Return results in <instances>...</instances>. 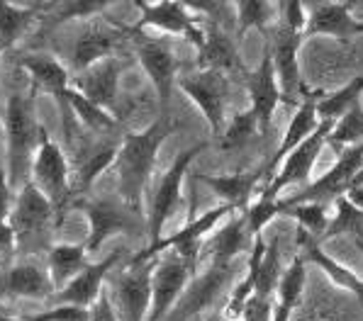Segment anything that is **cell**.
I'll use <instances>...</instances> for the list:
<instances>
[{"mask_svg":"<svg viewBox=\"0 0 363 321\" xmlns=\"http://www.w3.org/2000/svg\"><path fill=\"white\" fill-rule=\"evenodd\" d=\"M176 129L178 124L171 119V115H161L144 132H125L122 134L120 153L115 160L117 180H120V200L137 212H142L144 192H147L149 178H152V170L156 165L159 146Z\"/></svg>","mask_w":363,"mask_h":321,"instance_id":"6da1fadb","label":"cell"},{"mask_svg":"<svg viewBox=\"0 0 363 321\" xmlns=\"http://www.w3.org/2000/svg\"><path fill=\"white\" fill-rule=\"evenodd\" d=\"M39 129L42 124L35 117V95L13 93L5 107V139H8V180L20 187L30 180L32 160L37 153Z\"/></svg>","mask_w":363,"mask_h":321,"instance_id":"7a4b0ae2","label":"cell"},{"mask_svg":"<svg viewBox=\"0 0 363 321\" xmlns=\"http://www.w3.org/2000/svg\"><path fill=\"white\" fill-rule=\"evenodd\" d=\"M8 224L15 231V248L18 251L49 253V248H52L49 246V229H54L59 224L57 207L35 182L27 180L18 190V195H15V204Z\"/></svg>","mask_w":363,"mask_h":321,"instance_id":"3957f363","label":"cell"},{"mask_svg":"<svg viewBox=\"0 0 363 321\" xmlns=\"http://www.w3.org/2000/svg\"><path fill=\"white\" fill-rule=\"evenodd\" d=\"M305 37L293 32L290 27L283 25L281 20H276L271 25V30L266 32V52L271 57L273 71H276L278 86L286 98V105L298 107L303 100H322L325 91H310L305 86L303 76H300V64H298V52Z\"/></svg>","mask_w":363,"mask_h":321,"instance_id":"277c9868","label":"cell"},{"mask_svg":"<svg viewBox=\"0 0 363 321\" xmlns=\"http://www.w3.org/2000/svg\"><path fill=\"white\" fill-rule=\"evenodd\" d=\"M237 214V209L232 204H217V207L208 209L203 212L200 217H191L188 224L183 229H178L176 234L171 236H161L159 241L149 243V248L144 251L134 253V258L130 261V265H142V263H149V261H156V256L161 253H176V256L183 258V263L191 268L193 275H198V265H200V251H203V239L220 224L222 219L232 217Z\"/></svg>","mask_w":363,"mask_h":321,"instance_id":"5b68a950","label":"cell"},{"mask_svg":"<svg viewBox=\"0 0 363 321\" xmlns=\"http://www.w3.org/2000/svg\"><path fill=\"white\" fill-rule=\"evenodd\" d=\"M30 180L54 202L59 221L64 219L66 209L74 204V197H71V178H69V156L49 136V132L44 127L39 129V144H37L35 160H32Z\"/></svg>","mask_w":363,"mask_h":321,"instance_id":"8992f818","label":"cell"},{"mask_svg":"<svg viewBox=\"0 0 363 321\" xmlns=\"http://www.w3.org/2000/svg\"><path fill=\"white\" fill-rule=\"evenodd\" d=\"M134 32H137L134 27H125L120 22L105 20L103 15L88 20L81 37L74 44L69 71L78 76L91 69V66L100 64V61L117 57V52L134 40Z\"/></svg>","mask_w":363,"mask_h":321,"instance_id":"52a82bcc","label":"cell"},{"mask_svg":"<svg viewBox=\"0 0 363 321\" xmlns=\"http://www.w3.org/2000/svg\"><path fill=\"white\" fill-rule=\"evenodd\" d=\"M78 207L83 209V214L91 221V236L83 243L86 253L100 251L105 241L115 234H137L142 231L144 221L142 212L132 209L130 204H125L120 197H96V200H78Z\"/></svg>","mask_w":363,"mask_h":321,"instance_id":"ba28073f","label":"cell"},{"mask_svg":"<svg viewBox=\"0 0 363 321\" xmlns=\"http://www.w3.org/2000/svg\"><path fill=\"white\" fill-rule=\"evenodd\" d=\"M134 54H137L139 64L142 69L147 71L149 81H152L156 98H159L161 105V115H169L171 107V95H173V81H176V69H178V61L173 57L171 47L166 44L161 37L156 35H147L144 30H139L134 25Z\"/></svg>","mask_w":363,"mask_h":321,"instance_id":"9c48e42d","label":"cell"},{"mask_svg":"<svg viewBox=\"0 0 363 321\" xmlns=\"http://www.w3.org/2000/svg\"><path fill=\"white\" fill-rule=\"evenodd\" d=\"M332 129H334V122H327V119L320 122V127H317L298 148H293L286 156V160L278 165L276 175L264 185V195L276 197L278 200V195H281L286 187L305 185V182L310 180V173H312V168H315V163L320 160L322 148L327 146L329 132Z\"/></svg>","mask_w":363,"mask_h":321,"instance_id":"30bf717a","label":"cell"},{"mask_svg":"<svg viewBox=\"0 0 363 321\" xmlns=\"http://www.w3.org/2000/svg\"><path fill=\"white\" fill-rule=\"evenodd\" d=\"M361 168H363V144H356V146H349L339 153V160L322 175V178L305 185L303 190L295 192L293 197H288V200H283V202L286 204H298V202L334 204V200L346 195V190L351 187V182L359 175Z\"/></svg>","mask_w":363,"mask_h":321,"instance_id":"8fae6325","label":"cell"},{"mask_svg":"<svg viewBox=\"0 0 363 321\" xmlns=\"http://www.w3.org/2000/svg\"><path fill=\"white\" fill-rule=\"evenodd\" d=\"M208 148L205 141H198L193 146H188L186 151H181L176 156V160L171 163V168L164 173L159 187H156L154 197H152V209H149V231H152V243L161 239V229L169 221L173 214V209L181 202V187H183V178H186L188 168L200 153Z\"/></svg>","mask_w":363,"mask_h":321,"instance_id":"7c38bea8","label":"cell"},{"mask_svg":"<svg viewBox=\"0 0 363 321\" xmlns=\"http://www.w3.org/2000/svg\"><path fill=\"white\" fill-rule=\"evenodd\" d=\"M181 88L191 100L198 105L203 117L208 119L215 136L225 129L227 112V93H230V78L220 71H195L181 78Z\"/></svg>","mask_w":363,"mask_h":321,"instance_id":"4fadbf2b","label":"cell"},{"mask_svg":"<svg viewBox=\"0 0 363 321\" xmlns=\"http://www.w3.org/2000/svg\"><path fill=\"white\" fill-rule=\"evenodd\" d=\"M120 74L122 61L120 57H110L100 64L91 66L88 71L71 78V88H76L83 98H88L93 105L103 107L120 122L122 119V100H120ZM122 124V122H120Z\"/></svg>","mask_w":363,"mask_h":321,"instance_id":"5bb4252c","label":"cell"},{"mask_svg":"<svg viewBox=\"0 0 363 321\" xmlns=\"http://www.w3.org/2000/svg\"><path fill=\"white\" fill-rule=\"evenodd\" d=\"M200 27H203V35L193 44L198 52V57H195L198 71H220L225 76L237 74L247 78V66L239 57L237 42L215 22L200 20Z\"/></svg>","mask_w":363,"mask_h":321,"instance_id":"9a60e30c","label":"cell"},{"mask_svg":"<svg viewBox=\"0 0 363 321\" xmlns=\"http://www.w3.org/2000/svg\"><path fill=\"white\" fill-rule=\"evenodd\" d=\"M134 8L139 10V22L137 27L144 30H156L171 37H186L188 42L195 44L203 35L200 20L195 18L191 10L186 8V3H176V0H164V3H134Z\"/></svg>","mask_w":363,"mask_h":321,"instance_id":"2e32d148","label":"cell"},{"mask_svg":"<svg viewBox=\"0 0 363 321\" xmlns=\"http://www.w3.org/2000/svg\"><path fill=\"white\" fill-rule=\"evenodd\" d=\"M244 81H247V88H249L251 112H254L256 124H259V134L266 136L273 127L276 110L281 107V105H286V98H283V93H281V86H278L276 71H273L268 52L264 54L261 64L256 66V71L247 74Z\"/></svg>","mask_w":363,"mask_h":321,"instance_id":"e0dca14e","label":"cell"},{"mask_svg":"<svg viewBox=\"0 0 363 321\" xmlns=\"http://www.w3.org/2000/svg\"><path fill=\"white\" fill-rule=\"evenodd\" d=\"M303 37H334L339 42H351L363 35V22L354 15V3H310Z\"/></svg>","mask_w":363,"mask_h":321,"instance_id":"ac0fdd59","label":"cell"},{"mask_svg":"<svg viewBox=\"0 0 363 321\" xmlns=\"http://www.w3.org/2000/svg\"><path fill=\"white\" fill-rule=\"evenodd\" d=\"M195 278L181 256L169 253V258L164 261H156L154 268V295H152V309H149L147 321H161L169 314L173 302L181 297V292L186 290V285Z\"/></svg>","mask_w":363,"mask_h":321,"instance_id":"d6986e66","label":"cell"},{"mask_svg":"<svg viewBox=\"0 0 363 321\" xmlns=\"http://www.w3.org/2000/svg\"><path fill=\"white\" fill-rule=\"evenodd\" d=\"M122 253H125L122 248H115V251L108 253L103 261L88 263L86 268L69 282V285H64L61 290H57V295L52 297L49 304H74V307L91 309L100 297V292H103V280L108 278L110 270L120 263Z\"/></svg>","mask_w":363,"mask_h":321,"instance_id":"ffe728a7","label":"cell"},{"mask_svg":"<svg viewBox=\"0 0 363 321\" xmlns=\"http://www.w3.org/2000/svg\"><path fill=\"white\" fill-rule=\"evenodd\" d=\"M154 268L156 261L127 265V270L117 280V300H120V307L125 312L127 321H147L154 295Z\"/></svg>","mask_w":363,"mask_h":321,"instance_id":"44dd1931","label":"cell"},{"mask_svg":"<svg viewBox=\"0 0 363 321\" xmlns=\"http://www.w3.org/2000/svg\"><path fill=\"white\" fill-rule=\"evenodd\" d=\"M57 295V287L52 282L49 270H44L39 263H22L5 270L0 275V300H44L52 302Z\"/></svg>","mask_w":363,"mask_h":321,"instance_id":"7402d4cb","label":"cell"},{"mask_svg":"<svg viewBox=\"0 0 363 321\" xmlns=\"http://www.w3.org/2000/svg\"><path fill=\"white\" fill-rule=\"evenodd\" d=\"M195 180L203 182L208 190L215 192L222 200V204H232L237 212H247L251 197H254L259 182L266 185V173L264 165L254 170H239V173L230 175H210V173H198Z\"/></svg>","mask_w":363,"mask_h":321,"instance_id":"603a6c76","label":"cell"},{"mask_svg":"<svg viewBox=\"0 0 363 321\" xmlns=\"http://www.w3.org/2000/svg\"><path fill=\"white\" fill-rule=\"evenodd\" d=\"M251 243L254 241L249 239L247 217L244 212H237L208 243H203L200 261H210L212 268H232L234 258L242 251H249Z\"/></svg>","mask_w":363,"mask_h":321,"instance_id":"cb8c5ba5","label":"cell"},{"mask_svg":"<svg viewBox=\"0 0 363 321\" xmlns=\"http://www.w3.org/2000/svg\"><path fill=\"white\" fill-rule=\"evenodd\" d=\"M295 243H298L300 256H303L307 263H315L317 268H320L322 273L334 282V285L349 290L363 307V280L354 273V270L346 268V265L339 263L337 258L329 256L325 248H322V243L317 241L315 236L307 234L303 226H298V239H295Z\"/></svg>","mask_w":363,"mask_h":321,"instance_id":"d4e9b609","label":"cell"},{"mask_svg":"<svg viewBox=\"0 0 363 321\" xmlns=\"http://www.w3.org/2000/svg\"><path fill=\"white\" fill-rule=\"evenodd\" d=\"M317 103H320V100H303L298 107H295L293 117H290V122H288L286 134H283L281 146H278L276 151H273V156L264 163L266 182L276 175L278 165L286 160L288 153L293 151V148H298L300 144H303L307 136H310L312 132L320 127V119H317Z\"/></svg>","mask_w":363,"mask_h":321,"instance_id":"484cf974","label":"cell"},{"mask_svg":"<svg viewBox=\"0 0 363 321\" xmlns=\"http://www.w3.org/2000/svg\"><path fill=\"white\" fill-rule=\"evenodd\" d=\"M20 66L32 76L37 88H44V91L52 93L57 105L64 103V93L71 86V71L61 61L44 57V54H32V57L22 59Z\"/></svg>","mask_w":363,"mask_h":321,"instance_id":"4316f807","label":"cell"},{"mask_svg":"<svg viewBox=\"0 0 363 321\" xmlns=\"http://www.w3.org/2000/svg\"><path fill=\"white\" fill-rule=\"evenodd\" d=\"M44 3H0V52L13 49L15 42L35 25L39 18L37 10H44Z\"/></svg>","mask_w":363,"mask_h":321,"instance_id":"83f0119b","label":"cell"},{"mask_svg":"<svg viewBox=\"0 0 363 321\" xmlns=\"http://www.w3.org/2000/svg\"><path fill=\"white\" fill-rule=\"evenodd\" d=\"M47 265H49L47 270H49V275H52L54 287L61 290V287L69 285V282L88 265L86 246H76V243H57V246L49 248Z\"/></svg>","mask_w":363,"mask_h":321,"instance_id":"f1b7e54d","label":"cell"},{"mask_svg":"<svg viewBox=\"0 0 363 321\" xmlns=\"http://www.w3.org/2000/svg\"><path fill=\"white\" fill-rule=\"evenodd\" d=\"M120 144H122V139L120 141L100 144V146H96V151H91V156L78 165L76 182L71 185V197H74V204L78 200H83V195L91 190L93 182L103 175V170H108L110 165H115L117 153H120Z\"/></svg>","mask_w":363,"mask_h":321,"instance_id":"f546056e","label":"cell"},{"mask_svg":"<svg viewBox=\"0 0 363 321\" xmlns=\"http://www.w3.org/2000/svg\"><path fill=\"white\" fill-rule=\"evenodd\" d=\"M64 98H66V103H69L71 112L76 115V119L81 122L91 134H115V132L122 129V124L113 117V115L105 112V110L98 107V105H93L88 98H83L76 88H71V86L66 88Z\"/></svg>","mask_w":363,"mask_h":321,"instance_id":"4dcf8cb0","label":"cell"},{"mask_svg":"<svg viewBox=\"0 0 363 321\" xmlns=\"http://www.w3.org/2000/svg\"><path fill=\"white\" fill-rule=\"evenodd\" d=\"M281 214L283 217L295 219L310 236H315L317 241L322 239V234L327 231L329 221H332V207L329 202H298V204H286L281 200Z\"/></svg>","mask_w":363,"mask_h":321,"instance_id":"1f68e13d","label":"cell"},{"mask_svg":"<svg viewBox=\"0 0 363 321\" xmlns=\"http://www.w3.org/2000/svg\"><path fill=\"white\" fill-rule=\"evenodd\" d=\"M363 95V76H356L351 78L346 86H342L339 91L327 93L320 103H317V119L320 122H337L342 119L351 107L361 103Z\"/></svg>","mask_w":363,"mask_h":321,"instance_id":"d6a6232c","label":"cell"},{"mask_svg":"<svg viewBox=\"0 0 363 321\" xmlns=\"http://www.w3.org/2000/svg\"><path fill=\"white\" fill-rule=\"evenodd\" d=\"M281 236H273L271 241L266 243L264 258L259 263V273H256V282H254V297H261V300H273L276 295V287L281 282L283 268H281Z\"/></svg>","mask_w":363,"mask_h":321,"instance_id":"836d02e7","label":"cell"},{"mask_svg":"<svg viewBox=\"0 0 363 321\" xmlns=\"http://www.w3.org/2000/svg\"><path fill=\"white\" fill-rule=\"evenodd\" d=\"M232 268H210L205 273V278L193 287V292L188 295V302H186V309L181 312V319H198L200 312H203L208 304L215 300L217 292L222 290V285L230 278Z\"/></svg>","mask_w":363,"mask_h":321,"instance_id":"e575fe53","label":"cell"},{"mask_svg":"<svg viewBox=\"0 0 363 321\" xmlns=\"http://www.w3.org/2000/svg\"><path fill=\"white\" fill-rule=\"evenodd\" d=\"M259 134V124H256V117L251 110L247 112H237L234 117L230 119V124H225L222 134L217 136L220 139V148L227 153H237V151H244L251 141L256 139Z\"/></svg>","mask_w":363,"mask_h":321,"instance_id":"d590c367","label":"cell"},{"mask_svg":"<svg viewBox=\"0 0 363 321\" xmlns=\"http://www.w3.org/2000/svg\"><path fill=\"white\" fill-rule=\"evenodd\" d=\"M237 8V35H247L249 30L266 32L271 30V25L276 22L271 3H259V0H242L234 5Z\"/></svg>","mask_w":363,"mask_h":321,"instance_id":"8d00e7d4","label":"cell"},{"mask_svg":"<svg viewBox=\"0 0 363 321\" xmlns=\"http://www.w3.org/2000/svg\"><path fill=\"white\" fill-rule=\"evenodd\" d=\"M327 144H332L334 148L344 151L349 146L363 144V107L361 103L356 107H351L342 119L334 122V129L329 132Z\"/></svg>","mask_w":363,"mask_h":321,"instance_id":"74e56055","label":"cell"},{"mask_svg":"<svg viewBox=\"0 0 363 321\" xmlns=\"http://www.w3.org/2000/svg\"><path fill=\"white\" fill-rule=\"evenodd\" d=\"M363 224V214L361 209L356 207L354 202L349 200V197H339V200H334V217L329 221L327 231L322 234L320 243L325 241H332L337 239V236H344V234H351L354 229H359Z\"/></svg>","mask_w":363,"mask_h":321,"instance_id":"f35d334b","label":"cell"},{"mask_svg":"<svg viewBox=\"0 0 363 321\" xmlns=\"http://www.w3.org/2000/svg\"><path fill=\"white\" fill-rule=\"evenodd\" d=\"M281 200H276V197H268L261 192L259 197H256L254 202L249 204V209L244 212V217H247V229H249V239H259L261 231L266 229L268 224H271L273 219L281 214Z\"/></svg>","mask_w":363,"mask_h":321,"instance_id":"ab89813d","label":"cell"},{"mask_svg":"<svg viewBox=\"0 0 363 321\" xmlns=\"http://www.w3.org/2000/svg\"><path fill=\"white\" fill-rule=\"evenodd\" d=\"M91 309L74 307V304H52L47 312L27 317V321H88Z\"/></svg>","mask_w":363,"mask_h":321,"instance_id":"60d3db41","label":"cell"},{"mask_svg":"<svg viewBox=\"0 0 363 321\" xmlns=\"http://www.w3.org/2000/svg\"><path fill=\"white\" fill-rule=\"evenodd\" d=\"M59 13L54 22H64V20H71V18H86V20H93V18H100V13H105L108 3H64V5H57Z\"/></svg>","mask_w":363,"mask_h":321,"instance_id":"b9f144b4","label":"cell"},{"mask_svg":"<svg viewBox=\"0 0 363 321\" xmlns=\"http://www.w3.org/2000/svg\"><path fill=\"white\" fill-rule=\"evenodd\" d=\"M283 10V25L290 27L293 32L298 35H305V27H307V5L305 3H298V0H290V3H283L281 5Z\"/></svg>","mask_w":363,"mask_h":321,"instance_id":"7bdbcfd3","label":"cell"},{"mask_svg":"<svg viewBox=\"0 0 363 321\" xmlns=\"http://www.w3.org/2000/svg\"><path fill=\"white\" fill-rule=\"evenodd\" d=\"M13 204H15V192L8 180V170H5V165H3V156H0V226L8 224Z\"/></svg>","mask_w":363,"mask_h":321,"instance_id":"ee69618b","label":"cell"},{"mask_svg":"<svg viewBox=\"0 0 363 321\" xmlns=\"http://www.w3.org/2000/svg\"><path fill=\"white\" fill-rule=\"evenodd\" d=\"M271 314H273V300L251 297L239 319L242 321H271Z\"/></svg>","mask_w":363,"mask_h":321,"instance_id":"f6af8a7d","label":"cell"},{"mask_svg":"<svg viewBox=\"0 0 363 321\" xmlns=\"http://www.w3.org/2000/svg\"><path fill=\"white\" fill-rule=\"evenodd\" d=\"M88 321H120L117 319V312L113 307V300H110L108 292H100V297L96 300V304L91 307V319Z\"/></svg>","mask_w":363,"mask_h":321,"instance_id":"bcb514c9","label":"cell"},{"mask_svg":"<svg viewBox=\"0 0 363 321\" xmlns=\"http://www.w3.org/2000/svg\"><path fill=\"white\" fill-rule=\"evenodd\" d=\"M346 197H349V200L354 202L363 214V187H349V190H346Z\"/></svg>","mask_w":363,"mask_h":321,"instance_id":"7dc6e473","label":"cell"},{"mask_svg":"<svg viewBox=\"0 0 363 321\" xmlns=\"http://www.w3.org/2000/svg\"><path fill=\"white\" fill-rule=\"evenodd\" d=\"M351 239H354L356 241V246H359V251L363 253V224L359 226V229H354V231H351Z\"/></svg>","mask_w":363,"mask_h":321,"instance_id":"c3c4849f","label":"cell"},{"mask_svg":"<svg viewBox=\"0 0 363 321\" xmlns=\"http://www.w3.org/2000/svg\"><path fill=\"white\" fill-rule=\"evenodd\" d=\"M351 187H363V168L359 170V175L354 178V182H351Z\"/></svg>","mask_w":363,"mask_h":321,"instance_id":"681fc988","label":"cell"},{"mask_svg":"<svg viewBox=\"0 0 363 321\" xmlns=\"http://www.w3.org/2000/svg\"><path fill=\"white\" fill-rule=\"evenodd\" d=\"M193 321H210V319H203V317H198V319H193Z\"/></svg>","mask_w":363,"mask_h":321,"instance_id":"f907efd6","label":"cell"},{"mask_svg":"<svg viewBox=\"0 0 363 321\" xmlns=\"http://www.w3.org/2000/svg\"><path fill=\"white\" fill-rule=\"evenodd\" d=\"M0 258H3V256H0Z\"/></svg>","mask_w":363,"mask_h":321,"instance_id":"816d5d0a","label":"cell"}]
</instances>
